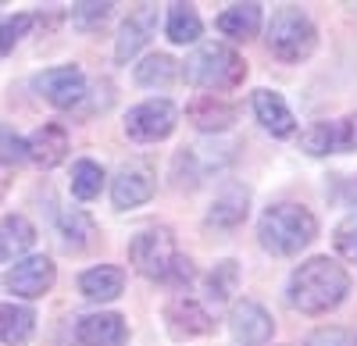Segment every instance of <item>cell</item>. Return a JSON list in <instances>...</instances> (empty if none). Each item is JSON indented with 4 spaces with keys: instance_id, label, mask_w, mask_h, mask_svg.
Returning a JSON list of instances; mask_svg holds the SVG:
<instances>
[{
    "instance_id": "cell-27",
    "label": "cell",
    "mask_w": 357,
    "mask_h": 346,
    "mask_svg": "<svg viewBox=\"0 0 357 346\" xmlns=\"http://www.w3.org/2000/svg\"><path fill=\"white\" fill-rule=\"evenodd\" d=\"M114 4H97V0H82V4H72V25L79 33H97V29L111 18Z\"/></svg>"
},
{
    "instance_id": "cell-13",
    "label": "cell",
    "mask_w": 357,
    "mask_h": 346,
    "mask_svg": "<svg viewBox=\"0 0 357 346\" xmlns=\"http://www.w3.org/2000/svg\"><path fill=\"white\" fill-rule=\"evenodd\" d=\"M75 336L82 346H126L129 339V329H126V318L122 314H86L75 325Z\"/></svg>"
},
{
    "instance_id": "cell-7",
    "label": "cell",
    "mask_w": 357,
    "mask_h": 346,
    "mask_svg": "<svg viewBox=\"0 0 357 346\" xmlns=\"http://www.w3.org/2000/svg\"><path fill=\"white\" fill-rule=\"evenodd\" d=\"M175 122H178V107H175L172 100L158 97V100L136 104V107L126 114V132H129V139H136V143H158V139L172 136Z\"/></svg>"
},
{
    "instance_id": "cell-6",
    "label": "cell",
    "mask_w": 357,
    "mask_h": 346,
    "mask_svg": "<svg viewBox=\"0 0 357 346\" xmlns=\"http://www.w3.org/2000/svg\"><path fill=\"white\" fill-rule=\"evenodd\" d=\"M154 189H158V171H154L151 161H143V157L126 161L122 168L114 171V179H111V200H114L118 211L146 204V200L154 196Z\"/></svg>"
},
{
    "instance_id": "cell-12",
    "label": "cell",
    "mask_w": 357,
    "mask_h": 346,
    "mask_svg": "<svg viewBox=\"0 0 357 346\" xmlns=\"http://www.w3.org/2000/svg\"><path fill=\"white\" fill-rule=\"evenodd\" d=\"M165 322L172 329V336L178 339H190V336H207L215 329V318L207 314L197 300L190 297H175L168 307H165Z\"/></svg>"
},
{
    "instance_id": "cell-3",
    "label": "cell",
    "mask_w": 357,
    "mask_h": 346,
    "mask_svg": "<svg viewBox=\"0 0 357 346\" xmlns=\"http://www.w3.org/2000/svg\"><path fill=\"white\" fill-rule=\"evenodd\" d=\"M243 79H247L243 57L225 43H204L186 61V82L197 90H207L211 97H218L222 90H236Z\"/></svg>"
},
{
    "instance_id": "cell-15",
    "label": "cell",
    "mask_w": 357,
    "mask_h": 346,
    "mask_svg": "<svg viewBox=\"0 0 357 346\" xmlns=\"http://www.w3.org/2000/svg\"><path fill=\"white\" fill-rule=\"evenodd\" d=\"M250 214V193L243 186H225L218 196H215V204L211 211H207V225H215V228H236V225H243Z\"/></svg>"
},
{
    "instance_id": "cell-22",
    "label": "cell",
    "mask_w": 357,
    "mask_h": 346,
    "mask_svg": "<svg viewBox=\"0 0 357 346\" xmlns=\"http://www.w3.org/2000/svg\"><path fill=\"white\" fill-rule=\"evenodd\" d=\"M57 233H61V243L68 246V250H86L89 243H93V236H97V225H93V218H89L86 211H65L61 214V221H57Z\"/></svg>"
},
{
    "instance_id": "cell-28",
    "label": "cell",
    "mask_w": 357,
    "mask_h": 346,
    "mask_svg": "<svg viewBox=\"0 0 357 346\" xmlns=\"http://www.w3.org/2000/svg\"><path fill=\"white\" fill-rule=\"evenodd\" d=\"M325 129H329V154L357 150V114H347L340 122H325Z\"/></svg>"
},
{
    "instance_id": "cell-23",
    "label": "cell",
    "mask_w": 357,
    "mask_h": 346,
    "mask_svg": "<svg viewBox=\"0 0 357 346\" xmlns=\"http://www.w3.org/2000/svg\"><path fill=\"white\" fill-rule=\"evenodd\" d=\"M204 22L190 4H168V40L172 43H197Z\"/></svg>"
},
{
    "instance_id": "cell-16",
    "label": "cell",
    "mask_w": 357,
    "mask_h": 346,
    "mask_svg": "<svg viewBox=\"0 0 357 346\" xmlns=\"http://www.w3.org/2000/svg\"><path fill=\"white\" fill-rule=\"evenodd\" d=\"M254 114H257V122L272 132V136H293L296 132V118H293V111L286 107V100L272 90H257L254 93Z\"/></svg>"
},
{
    "instance_id": "cell-24",
    "label": "cell",
    "mask_w": 357,
    "mask_h": 346,
    "mask_svg": "<svg viewBox=\"0 0 357 346\" xmlns=\"http://www.w3.org/2000/svg\"><path fill=\"white\" fill-rule=\"evenodd\" d=\"M175 75H178V65L168 54H151L143 65H136V82L146 86V90H165V86L175 82Z\"/></svg>"
},
{
    "instance_id": "cell-10",
    "label": "cell",
    "mask_w": 357,
    "mask_h": 346,
    "mask_svg": "<svg viewBox=\"0 0 357 346\" xmlns=\"http://www.w3.org/2000/svg\"><path fill=\"white\" fill-rule=\"evenodd\" d=\"M229 332H232L236 343H243V346H264L268 339H272V332H275V322L257 300H240V304H232V310H229Z\"/></svg>"
},
{
    "instance_id": "cell-8",
    "label": "cell",
    "mask_w": 357,
    "mask_h": 346,
    "mask_svg": "<svg viewBox=\"0 0 357 346\" xmlns=\"http://www.w3.org/2000/svg\"><path fill=\"white\" fill-rule=\"evenodd\" d=\"M33 90L57 111H68L75 104H82L86 97V75L75 65H61V68H47L33 79Z\"/></svg>"
},
{
    "instance_id": "cell-4",
    "label": "cell",
    "mask_w": 357,
    "mask_h": 346,
    "mask_svg": "<svg viewBox=\"0 0 357 346\" xmlns=\"http://www.w3.org/2000/svg\"><path fill=\"white\" fill-rule=\"evenodd\" d=\"M314 47H318V29L301 8H282L272 15V22H268V50L279 61L296 65L311 57Z\"/></svg>"
},
{
    "instance_id": "cell-5",
    "label": "cell",
    "mask_w": 357,
    "mask_h": 346,
    "mask_svg": "<svg viewBox=\"0 0 357 346\" xmlns=\"http://www.w3.org/2000/svg\"><path fill=\"white\" fill-rule=\"evenodd\" d=\"M175 236L168 233V228H143V233L132 236L129 243V261L132 268L143 275V278H168L172 265H175Z\"/></svg>"
},
{
    "instance_id": "cell-17",
    "label": "cell",
    "mask_w": 357,
    "mask_h": 346,
    "mask_svg": "<svg viewBox=\"0 0 357 346\" xmlns=\"http://www.w3.org/2000/svg\"><path fill=\"white\" fill-rule=\"evenodd\" d=\"M186 118L200 129V132H222L236 122V107L225 104L222 97H211V93H204L197 97L190 107H186Z\"/></svg>"
},
{
    "instance_id": "cell-21",
    "label": "cell",
    "mask_w": 357,
    "mask_h": 346,
    "mask_svg": "<svg viewBox=\"0 0 357 346\" xmlns=\"http://www.w3.org/2000/svg\"><path fill=\"white\" fill-rule=\"evenodd\" d=\"M261 29V4H232L218 15V33L229 40H250Z\"/></svg>"
},
{
    "instance_id": "cell-34",
    "label": "cell",
    "mask_w": 357,
    "mask_h": 346,
    "mask_svg": "<svg viewBox=\"0 0 357 346\" xmlns=\"http://www.w3.org/2000/svg\"><path fill=\"white\" fill-rule=\"evenodd\" d=\"M8 193V168H4V161H0V196Z\"/></svg>"
},
{
    "instance_id": "cell-19",
    "label": "cell",
    "mask_w": 357,
    "mask_h": 346,
    "mask_svg": "<svg viewBox=\"0 0 357 346\" xmlns=\"http://www.w3.org/2000/svg\"><path fill=\"white\" fill-rule=\"evenodd\" d=\"M36 243V225L22 218V214H8L0 218V261H18L25 250H33Z\"/></svg>"
},
{
    "instance_id": "cell-26",
    "label": "cell",
    "mask_w": 357,
    "mask_h": 346,
    "mask_svg": "<svg viewBox=\"0 0 357 346\" xmlns=\"http://www.w3.org/2000/svg\"><path fill=\"white\" fill-rule=\"evenodd\" d=\"M236 285H240V265L236 261H218L215 272L207 275V300H211L215 307H222L236 293Z\"/></svg>"
},
{
    "instance_id": "cell-31",
    "label": "cell",
    "mask_w": 357,
    "mask_h": 346,
    "mask_svg": "<svg viewBox=\"0 0 357 346\" xmlns=\"http://www.w3.org/2000/svg\"><path fill=\"white\" fill-rule=\"evenodd\" d=\"M304 346H357V332L350 329H340V325H325V329H314Z\"/></svg>"
},
{
    "instance_id": "cell-18",
    "label": "cell",
    "mask_w": 357,
    "mask_h": 346,
    "mask_svg": "<svg viewBox=\"0 0 357 346\" xmlns=\"http://www.w3.org/2000/svg\"><path fill=\"white\" fill-rule=\"evenodd\" d=\"M79 290H82L86 300H100V304H107V300H114L118 293L126 290V272L118 268V265L89 268V272L79 275Z\"/></svg>"
},
{
    "instance_id": "cell-30",
    "label": "cell",
    "mask_w": 357,
    "mask_h": 346,
    "mask_svg": "<svg viewBox=\"0 0 357 346\" xmlns=\"http://www.w3.org/2000/svg\"><path fill=\"white\" fill-rule=\"evenodd\" d=\"M33 15H15V18H4L0 22V54H11L15 50V43L33 29Z\"/></svg>"
},
{
    "instance_id": "cell-11",
    "label": "cell",
    "mask_w": 357,
    "mask_h": 346,
    "mask_svg": "<svg viewBox=\"0 0 357 346\" xmlns=\"http://www.w3.org/2000/svg\"><path fill=\"white\" fill-rule=\"evenodd\" d=\"M154 25H158V8H154V4H139V11H132V15L122 22V29H118V40H114L118 65L132 61V57L143 50V43L151 40V33H154Z\"/></svg>"
},
{
    "instance_id": "cell-9",
    "label": "cell",
    "mask_w": 357,
    "mask_h": 346,
    "mask_svg": "<svg viewBox=\"0 0 357 346\" xmlns=\"http://www.w3.org/2000/svg\"><path fill=\"white\" fill-rule=\"evenodd\" d=\"M54 278H57L54 261L36 253V257H25V261H15V268H8V275H4V285L22 300H36L54 290Z\"/></svg>"
},
{
    "instance_id": "cell-2",
    "label": "cell",
    "mask_w": 357,
    "mask_h": 346,
    "mask_svg": "<svg viewBox=\"0 0 357 346\" xmlns=\"http://www.w3.org/2000/svg\"><path fill=\"white\" fill-rule=\"evenodd\" d=\"M318 236V221L307 207L301 204H275L261 214L257 225V239L268 253L275 257H293L301 253L304 246H311Z\"/></svg>"
},
{
    "instance_id": "cell-20",
    "label": "cell",
    "mask_w": 357,
    "mask_h": 346,
    "mask_svg": "<svg viewBox=\"0 0 357 346\" xmlns=\"http://www.w3.org/2000/svg\"><path fill=\"white\" fill-rule=\"evenodd\" d=\"M33 329H36V314H33V307H22V304H0V343L22 346V343H29Z\"/></svg>"
},
{
    "instance_id": "cell-33",
    "label": "cell",
    "mask_w": 357,
    "mask_h": 346,
    "mask_svg": "<svg viewBox=\"0 0 357 346\" xmlns=\"http://www.w3.org/2000/svg\"><path fill=\"white\" fill-rule=\"evenodd\" d=\"M193 275H197L193 261H190V257H183V253H178V257H175V265H172V272H168V278H165V282H172V285H183V282H190Z\"/></svg>"
},
{
    "instance_id": "cell-29",
    "label": "cell",
    "mask_w": 357,
    "mask_h": 346,
    "mask_svg": "<svg viewBox=\"0 0 357 346\" xmlns=\"http://www.w3.org/2000/svg\"><path fill=\"white\" fill-rule=\"evenodd\" d=\"M333 239H336L340 257H347L350 265H357V211H354V214H347V218L336 225Z\"/></svg>"
},
{
    "instance_id": "cell-32",
    "label": "cell",
    "mask_w": 357,
    "mask_h": 346,
    "mask_svg": "<svg viewBox=\"0 0 357 346\" xmlns=\"http://www.w3.org/2000/svg\"><path fill=\"white\" fill-rule=\"evenodd\" d=\"M0 147H4V161H8V164H22V161H29L25 139H22L11 125H0Z\"/></svg>"
},
{
    "instance_id": "cell-14",
    "label": "cell",
    "mask_w": 357,
    "mask_h": 346,
    "mask_svg": "<svg viewBox=\"0 0 357 346\" xmlns=\"http://www.w3.org/2000/svg\"><path fill=\"white\" fill-rule=\"evenodd\" d=\"M25 150H29V161L40 164V168H54L68 157V132L61 125H40L33 136L25 139Z\"/></svg>"
},
{
    "instance_id": "cell-25",
    "label": "cell",
    "mask_w": 357,
    "mask_h": 346,
    "mask_svg": "<svg viewBox=\"0 0 357 346\" xmlns=\"http://www.w3.org/2000/svg\"><path fill=\"white\" fill-rule=\"evenodd\" d=\"M100 189H104V168L97 161H89V157L75 161V168H72V196L75 200H93V196H100Z\"/></svg>"
},
{
    "instance_id": "cell-1",
    "label": "cell",
    "mask_w": 357,
    "mask_h": 346,
    "mask_svg": "<svg viewBox=\"0 0 357 346\" xmlns=\"http://www.w3.org/2000/svg\"><path fill=\"white\" fill-rule=\"evenodd\" d=\"M350 293V275L333 257H311L289 275L286 300L301 314H329Z\"/></svg>"
}]
</instances>
